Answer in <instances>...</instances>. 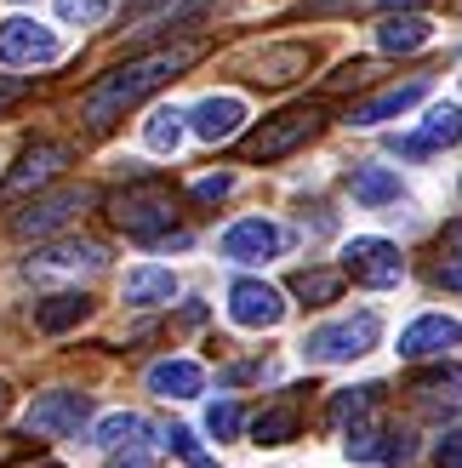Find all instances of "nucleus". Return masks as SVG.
I'll return each mask as SVG.
<instances>
[{
	"instance_id": "obj_1",
	"label": "nucleus",
	"mask_w": 462,
	"mask_h": 468,
	"mask_svg": "<svg viewBox=\"0 0 462 468\" xmlns=\"http://www.w3.org/2000/svg\"><path fill=\"white\" fill-rule=\"evenodd\" d=\"M189 63H194V46H166V52H149V58H137V63H121L114 75H103V80L80 98V121L98 126V132L114 126L126 109H137L149 91H160L166 80H177Z\"/></svg>"
},
{
	"instance_id": "obj_2",
	"label": "nucleus",
	"mask_w": 462,
	"mask_h": 468,
	"mask_svg": "<svg viewBox=\"0 0 462 468\" xmlns=\"http://www.w3.org/2000/svg\"><path fill=\"white\" fill-rule=\"evenodd\" d=\"M377 337H383V320L377 314H342V320L314 325V332L297 343V355H303L309 366H349L360 355H372Z\"/></svg>"
},
{
	"instance_id": "obj_3",
	"label": "nucleus",
	"mask_w": 462,
	"mask_h": 468,
	"mask_svg": "<svg viewBox=\"0 0 462 468\" xmlns=\"http://www.w3.org/2000/svg\"><path fill=\"white\" fill-rule=\"evenodd\" d=\"M109 218L121 223L131 240H143V246H154L160 234H172V218H177V200H172V189L166 183H131V189H121L109 200Z\"/></svg>"
},
{
	"instance_id": "obj_4",
	"label": "nucleus",
	"mask_w": 462,
	"mask_h": 468,
	"mask_svg": "<svg viewBox=\"0 0 462 468\" xmlns=\"http://www.w3.org/2000/svg\"><path fill=\"white\" fill-rule=\"evenodd\" d=\"M80 423H91V394L80 388H46L23 411V434L29 440H68L80 434Z\"/></svg>"
},
{
	"instance_id": "obj_5",
	"label": "nucleus",
	"mask_w": 462,
	"mask_h": 468,
	"mask_svg": "<svg viewBox=\"0 0 462 468\" xmlns=\"http://www.w3.org/2000/svg\"><path fill=\"white\" fill-rule=\"evenodd\" d=\"M320 132V114L314 109H286V114H268V121L246 137V160L251 166H268V160H280V154H291V149H303L309 137Z\"/></svg>"
},
{
	"instance_id": "obj_6",
	"label": "nucleus",
	"mask_w": 462,
	"mask_h": 468,
	"mask_svg": "<svg viewBox=\"0 0 462 468\" xmlns=\"http://www.w3.org/2000/svg\"><path fill=\"white\" fill-rule=\"evenodd\" d=\"M223 263H274V257L291 251V229H280L274 218H240L223 229Z\"/></svg>"
},
{
	"instance_id": "obj_7",
	"label": "nucleus",
	"mask_w": 462,
	"mask_h": 468,
	"mask_svg": "<svg viewBox=\"0 0 462 468\" xmlns=\"http://www.w3.org/2000/svg\"><path fill=\"white\" fill-rule=\"evenodd\" d=\"M63 58L58 29H46L40 17H6L0 23V69H46Z\"/></svg>"
},
{
	"instance_id": "obj_8",
	"label": "nucleus",
	"mask_w": 462,
	"mask_h": 468,
	"mask_svg": "<svg viewBox=\"0 0 462 468\" xmlns=\"http://www.w3.org/2000/svg\"><path fill=\"white\" fill-rule=\"evenodd\" d=\"M342 274L360 280V286H372V292H388V286H400L405 257H400L394 240H377V234H354V240L342 246Z\"/></svg>"
},
{
	"instance_id": "obj_9",
	"label": "nucleus",
	"mask_w": 462,
	"mask_h": 468,
	"mask_svg": "<svg viewBox=\"0 0 462 468\" xmlns=\"http://www.w3.org/2000/svg\"><path fill=\"white\" fill-rule=\"evenodd\" d=\"M286 309L291 303L268 286V280H251V274H240L235 286H228V320L240 325V332H274V325L286 320Z\"/></svg>"
},
{
	"instance_id": "obj_10",
	"label": "nucleus",
	"mask_w": 462,
	"mask_h": 468,
	"mask_svg": "<svg viewBox=\"0 0 462 468\" xmlns=\"http://www.w3.org/2000/svg\"><path fill=\"white\" fill-rule=\"evenodd\" d=\"M68 160H75V149H68V144H35V149H23V160L6 172V183H0V206L23 200L29 189H46L52 177H63Z\"/></svg>"
},
{
	"instance_id": "obj_11",
	"label": "nucleus",
	"mask_w": 462,
	"mask_h": 468,
	"mask_svg": "<svg viewBox=\"0 0 462 468\" xmlns=\"http://www.w3.org/2000/svg\"><path fill=\"white\" fill-rule=\"evenodd\" d=\"M98 200V189H86V183H68V189H58V195H40L35 206H23V212L12 218V229L29 240V234H52V229H63L68 218L80 212V206H91Z\"/></svg>"
},
{
	"instance_id": "obj_12",
	"label": "nucleus",
	"mask_w": 462,
	"mask_h": 468,
	"mask_svg": "<svg viewBox=\"0 0 462 468\" xmlns=\"http://www.w3.org/2000/svg\"><path fill=\"white\" fill-rule=\"evenodd\" d=\"M342 452H349L354 463H405L411 457V434L400 423H377V417H365V423L349 429Z\"/></svg>"
},
{
	"instance_id": "obj_13",
	"label": "nucleus",
	"mask_w": 462,
	"mask_h": 468,
	"mask_svg": "<svg viewBox=\"0 0 462 468\" xmlns=\"http://www.w3.org/2000/svg\"><path fill=\"white\" fill-rule=\"evenodd\" d=\"M240 126H246V98H235V91H212L189 109V137H200V144H228V137H240Z\"/></svg>"
},
{
	"instance_id": "obj_14",
	"label": "nucleus",
	"mask_w": 462,
	"mask_h": 468,
	"mask_svg": "<svg viewBox=\"0 0 462 468\" xmlns=\"http://www.w3.org/2000/svg\"><path fill=\"white\" fill-rule=\"evenodd\" d=\"M457 144H462V109L457 103H434L417 132L394 137V154H440V149H457Z\"/></svg>"
},
{
	"instance_id": "obj_15",
	"label": "nucleus",
	"mask_w": 462,
	"mask_h": 468,
	"mask_svg": "<svg viewBox=\"0 0 462 468\" xmlns=\"http://www.w3.org/2000/svg\"><path fill=\"white\" fill-rule=\"evenodd\" d=\"M457 343H462V320L423 314V320H411L400 332V360H434V355H446V348H457Z\"/></svg>"
},
{
	"instance_id": "obj_16",
	"label": "nucleus",
	"mask_w": 462,
	"mask_h": 468,
	"mask_svg": "<svg viewBox=\"0 0 462 468\" xmlns=\"http://www.w3.org/2000/svg\"><path fill=\"white\" fill-rule=\"evenodd\" d=\"M91 309H98V303H91L86 292H52V297L35 303V332L63 337V332H75V325H86Z\"/></svg>"
},
{
	"instance_id": "obj_17",
	"label": "nucleus",
	"mask_w": 462,
	"mask_h": 468,
	"mask_svg": "<svg viewBox=\"0 0 462 468\" xmlns=\"http://www.w3.org/2000/svg\"><path fill=\"white\" fill-rule=\"evenodd\" d=\"M428 98V80L417 75V80H405V86H388V91H377L372 103H354L349 109V126H383V121H394V114H405L411 103H423Z\"/></svg>"
},
{
	"instance_id": "obj_18",
	"label": "nucleus",
	"mask_w": 462,
	"mask_h": 468,
	"mask_svg": "<svg viewBox=\"0 0 462 468\" xmlns=\"http://www.w3.org/2000/svg\"><path fill=\"white\" fill-rule=\"evenodd\" d=\"M205 0H131L126 6V35H154L172 29V23H189Z\"/></svg>"
},
{
	"instance_id": "obj_19",
	"label": "nucleus",
	"mask_w": 462,
	"mask_h": 468,
	"mask_svg": "<svg viewBox=\"0 0 462 468\" xmlns=\"http://www.w3.org/2000/svg\"><path fill=\"white\" fill-rule=\"evenodd\" d=\"M143 383L160 400H194V394H205V371L194 360H154Z\"/></svg>"
},
{
	"instance_id": "obj_20",
	"label": "nucleus",
	"mask_w": 462,
	"mask_h": 468,
	"mask_svg": "<svg viewBox=\"0 0 462 468\" xmlns=\"http://www.w3.org/2000/svg\"><path fill=\"white\" fill-rule=\"evenodd\" d=\"M411 394H417V406L428 417H462V371L457 366H440V371H428V378H417Z\"/></svg>"
},
{
	"instance_id": "obj_21",
	"label": "nucleus",
	"mask_w": 462,
	"mask_h": 468,
	"mask_svg": "<svg viewBox=\"0 0 462 468\" xmlns=\"http://www.w3.org/2000/svg\"><path fill=\"white\" fill-rule=\"evenodd\" d=\"M297 423H303V400L280 394L274 406H263L251 417V446H286V440H297Z\"/></svg>"
},
{
	"instance_id": "obj_22",
	"label": "nucleus",
	"mask_w": 462,
	"mask_h": 468,
	"mask_svg": "<svg viewBox=\"0 0 462 468\" xmlns=\"http://www.w3.org/2000/svg\"><path fill=\"white\" fill-rule=\"evenodd\" d=\"M91 269H103V246L91 240H58L29 263V274H91Z\"/></svg>"
},
{
	"instance_id": "obj_23",
	"label": "nucleus",
	"mask_w": 462,
	"mask_h": 468,
	"mask_svg": "<svg viewBox=\"0 0 462 468\" xmlns=\"http://www.w3.org/2000/svg\"><path fill=\"white\" fill-rule=\"evenodd\" d=\"M342 189H349L354 206H394L400 200V177L388 166H354L349 177H342Z\"/></svg>"
},
{
	"instance_id": "obj_24",
	"label": "nucleus",
	"mask_w": 462,
	"mask_h": 468,
	"mask_svg": "<svg viewBox=\"0 0 462 468\" xmlns=\"http://www.w3.org/2000/svg\"><path fill=\"white\" fill-rule=\"evenodd\" d=\"M172 297H177V274L172 269L143 263V269L126 274V303L131 309H160V303H172Z\"/></svg>"
},
{
	"instance_id": "obj_25",
	"label": "nucleus",
	"mask_w": 462,
	"mask_h": 468,
	"mask_svg": "<svg viewBox=\"0 0 462 468\" xmlns=\"http://www.w3.org/2000/svg\"><path fill=\"white\" fill-rule=\"evenodd\" d=\"M309 63H314V46H268V52L257 58V75H251V80L286 86V80H297V75H309Z\"/></svg>"
},
{
	"instance_id": "obj_26",
	"label": "nucleus",
	"mask_w": 462,
	"mask_h": 468,
	"mask_svg": "<svg viewBox=\"0 0 462 468\" xmlns=\"http://www.w3.org/2000/svg\"><path fill=\"white\" fill-rule=\"evenodd\" d=\"M428 35H434V23L423 12H394V17L377 23V46H383V52H417V46H428Z\"/></svg>"
},
{
	"instance_id": "obj_27",
	"label": "nucleus",
	"mask_w": 462,
	"mask_h": 468,
	"mask_svg": "<svg viewBox=\"0 0 462 468\" xmlns=\"http://www.w3.org/2000/svg\"><path fill=\"white\" fill-rule=\"evenodd\" d=\"M183 137H189V114H183V109H154L149 114V121H143V144L154 149V154H177L183 149Z\"/></svg>"
},
{
	"instance_id": "obj_28",
	"label": "nucleus",
	"mask_w": 462,
	"mask_h": 468,
	"mask_svg": "<svg viewBox=\"0 0 462 468\" xmlns=\"http://www.w3.org/2000/svg\"><path fill=\"white\" fill-rule=\"evenodd\" d=\"M342 269H297L291 274V297L303 303V309H320V303H337V292H342Z\"/></svg>"
},
{
	"instance_id": "obj_29",
	"label": "nucleus",
	"mask_w": 462,
	"mask_h": 468,
	"mask_svg": "<svg viewBox=\"0 0 462 468\" xmlns=\"http://www.w3.org/2000/svg\"><path fill=\"white\" fill-rule=\"evenodd\" d=\"M131 434H143V417L137 411H109L91 423V452H121Z\"/></svg>"
},
{
	"instance_id": "obj_30",
	"label": "nucleus",
	"mask_w": 462,
	"mask_h": 468,
	"mask_svg": "<svg viewBox=\"0 0 462 468\" xmlns=\"http://www.w3.org/2000/svg\"><path fill=\"white\" fill-rule=\"evenodd\" d=\"M383 400V388L377 383H365V388H337V400H331V429H349V423H365L372 417V406Z\"/></svg>"
},
{
	"instance_id": "obj_31",
	"label": "nucleus",
	"mask_w": 462,
	"mask_h": 468,
	"mask_svg": "<svg viewBox=\"0 0 462 468\" xmlns=\"http://www.w3.org/2000/svg\"><path fill=\"white\" fill-rule=\"evenodd\" d=\"M434 280L462 292V223L446 229V240H440V263H434Z\"/></svg>"
},
{
	"instance_id": "obj_32",
	"label": "nucleus",
	"mask_w": 462,
	"mask_h": 468,
	"mask_svg": "<svg viewBox=\"0 0 462 468\" xmlns=\"http://www.w3.org/2000/svg\"><path fill=\"white\" fill-rule=\"evenodd\" d=\"M114 12V0H58V17L68 29H91V23H103Z\"/></svg>"
},
{
	"instance_id": "obj_33",
	"label": "nucleus",
	"mask_w": 462,
	"mask_h": 468,
	"mask_svg": "<svg viewBox=\"0 0 462 468\" xmlns=\"http://www.w3.org/2000/svg\"><path fill=\"white\" fill-rule=\"evenodd\" d=\"M160 446H166V452H177V457L189 463V468H217L212 457L200 452V440H194V429H183V423H172L166 434H160Z\"/></svg>"
},
{
	"instance_id": "obj_34",
	"label": "nucleus",
	"mask_w": 462,
	"mask_h": 468,
	"mask_svg": "<svg viewBox=\"0 0 462 468\" xmlns=\"http://www.w3.org/2000/svg\"><path fill=\"white\" fill-rule=\"evenodd\" d=\"M240 429H246V417H240V406H235V400L205 406V434H212V440H235Z\"/></svg>"
},
{
	"instance_id": "obj_35",
	"label": "nucleus",
	"mask_w": 462,
	"mask_h": 468,
	"mask_svg": "<svg viewBox=\"0 0 462 468\" xmlns=\"http://www.w3.org/2000/svg\"><path fill=\"white\" fill-rule=\"evenodd\" d=\"M331 6H360V12H423L428 0H314V12H331Z\"/></svg>"
},
{
	"instance_id": "obj_36",
	"label": "nucleus",
	"mask_w": 462,
	"mask_h": 468,
	"mask_svg": "<svg viewBox=\"0 0 462 468\" xmlns=\"http://www.w3.org/2000/svg\"><path fill=\"white\" fill-rule=\"evenodd\" d=\"M372 75H377V63H365V58H360V63H342V69H337V75H331L326 86H331V91H349V86H365Z\"/></svg>"
},
{
	"instance_id": "obj_37",
	"label": "nucleus",
	"mask_w": 462,
	"mask_h": 468,
	"mask_svg": "<svg viewBox=\"0 0 462 468\" xmlns=\"http://www.w3.org/2000/svg\"><path fill=\"white\" fill-rule=\"evenodd\" d=\"M194 195H200V200H223V195H235V172H212V177H200V183H194Z\"/></svg>"
},
{
	"instance_id": "obj_38",
	"label": "nucleus",
	"mask_w": 462,
	"mask_h": 468,
	"mask_svg": "<svg viewBox=\"0 0 462 468\" xmlns=\"http://www.w3.org/2000/svg\"><path fill=\"white\" fill-rule=\"evenodd\" d=\"M434 457H440V468H451V463H462V434H451V440H440V452H434Z\"/></svg>"
},
{
	"instance_id": "obj_39",
	"label": "nucleus",
	"mask_w": 462,
	"mask_h": 468,
	"mask_svg": "<svg viewBox=\"0 0 462 468\" xmlns=\"http://www.w3.org/2000/svg\"><path fill=\"white\" fill-rule=\"evenodd\" d=\"M17 98H23V86H17V80H0V109L17 103Z\"/></svg>"
},
{
	"instance_id": "obj_40",
	"label": "nucleus",
	"mask_w": 462,
	"mask_h": 468,
	"mask_svg": "<svg viewBox=\"0 0 462 468\" xmlns=\"http://www.w3.org/2000/svg\"><path fill=\"white\" fill-rule=\"evenodd\" d=\"M6 411H12V383L0 378V417H6Z\"/></svg>"
},
{
	"instance_id": "obj_41",
	"label": "nucleus",
	"mask_w": 462,
	"mask_h": 468,
	"mask_svg": "<svg viewBox=\"0 0 462 468\" xmlns=\"http://www.w3.org/2000/svg\"><path fill=\"white\" fill-rule=\"evenodd\" d=\"M121 468H149V463H143V457H126V463H121Z\"/></svg>"
},
{
	"instance_id": "obj_42",
	"label": "nucleus",
	"mask_w": 462,
	"mask_h": 468,
	"mask_svg": "<svg viewBox=\"0 0 462 468\" xmlns=\"http://www.w3.org/2000/svg\"><path fill=\"white\" fill-rule=\"evenodd\" d=\"M12 6H29V0H12Z\"/></svg>"
},
{
	"instance_id": "obj_43",
	"label": "nucleus",
	"mask_w": 462,
	"mask_h": 468,
	"mask_svg": "<svg viewBox=\"0 0 462 468\" xmlns=\"http://www.w3.org/2000/svg\"><path fill=\"white\" fill-rule=\"evenodd\" d=\"M46 468H58V463H46Z\"/></svg>"
}]
</instances>
